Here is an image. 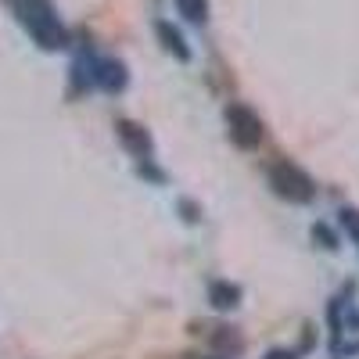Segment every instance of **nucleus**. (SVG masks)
<instances>
[{"instance_id":"nucleus-11","label":"nucleus","mask_w":359,"mask_h":359,"mask_svg":"<svg viewBox=\"0 0 359 359\" xmlns=\"http://www.w3.org/2000/svg\"><path fill=\"white\" fill-rule=\"evenodd\" d=\"M266 359H298L294 352H273V355H266Z\"/></svg>"},{"instance_id":"nucleus-2","label":"nucleus","mask_w":359,"mask_h":359,"mask_svg":"<svg viewBox=\"0 0 359 359\" xmlns=\"http://www.w3.org/2000/svg\"><path fill=\"white\" fill-rule=\"evenodd\" d=\"M269 184H273V191L280 194V198H287V201H313V194H316V187H313V180L298 169L294 162H273L269 165Z\"/></svg>"},{"instance_id":"nucleus-8","label":"nucleus","mask_w":359,"mask_h":359,"mask_svg":"<svg viewBox=\"0 0 359 359\" xmlns=\"http://www.w3.org/2000/svg\"><path fill=\"white\" fill-rule=\"evenodd\" d=\"M176 8H180V15L191 18V22H205V15H208V0H176Z\"/></svg>"},{"instance_id":"nucleus-9","label":"nucleus","mask_w":359,"mask_h":359,"mask_svg":"<svg viewBox=\"0 0 359 359\" xmlns=\"http://www.w3.org/2000/svg\"><path fill=\"white\" fill-rule=\"evenodd\" d=\"M341 226L352 233V241H359V208H341Z\"/></svg>"},{"instance_id":"nucleus-7","label":"nucleus","mask_w":359,"mask_h":359,"mask_svg":"<svg viewBox=\"0 0 359 359\" xmlns=\"http://www.w3.org/2000/svg\"><path fill=\"white\" fill-rule=\"evenodd\" d=\"M208 298H212V306H219V309H233L237 302H241V287L216 280L212 287H208Z\"/></svg>"},{"instance_id":"nucleus-10","label":"nucleus","mask_w":359,"mask_h":359,"mask_svg":"<svg viewBox=\"0 0 359 359\" xmlns=\"http://www.w3.org/2000/svg\"><path fill=\"white\" fill-rule=\"evenodd\" d=\"M313 237H316L323 248H338V245H334V233L327 230V226H313Z\"/></svg>"},{"instance_id":"nucleus-1","label":"nucleus","mask_w":359,"mask_h":359,"mask_svg":"<svg viewBox=\"0 0 359 359\" xmlns=\"http://www.w3.org/2000/svg\"><path fill=\"white\" fill-rule=\"evenodd\" d=\"M11 8L40 47H47V50L65 47V29L57 22V11L50 0H11Z\"/></svg>"},{"instance_id":"nucleus-3","label":"nucleus","mask_w":359,"mask_h":359,"mask_svg":"<svg viewBox=\"0 0 359 359\" xmlns=\"http://www.w3.org/2000/svg\"><path fill=\"white\" fill-rule=\"evenodd\" d=\"M226 126H230V140L245 151H255L262 144V118L248 108V104H230L226 108Z\"/></svg>"},{"instance_id":"nucleus-4","label":"nucleus","mask_w":359,"mask_h":359,"mask_svg":"<svg viewBox=\"0 0 359 359\" xmlns=\"http://www.w3.org/2000/svg\"><path fill=\"white\" fill-rule=\"evenodd\" d=\"M90 79H94L101 90H108V94H118V90L126 86V65L123 62H111V57H101V62H94Z\"/></svg>"},{"instance_id":"nucleus-5","label":"nucleus","mask_w":359,"mask_h":359,"mask_svg":"<svg viewBox=\"0 0 359 359\" xmlns=\"http://www.w3.org/2000/svg\"><path fill=\"white\" fill-rule=\"evenodd\" d=\"M115 130H118V140H123L137 158H147V155H151V137H147L144 126L130 123V118H118V126H115Z\"/></svg>"},{"instance_id":"nucleus-6","label":"nucleus","mask_w":359,"mask_h":359,"mask_svg":"<svg viewBox=\"0 0 359 359\" xmlns=\"http://www.w3.org/2000/svg\"><path fill=\"white\" fill-rule=\"evenodd\" d=\"M155 33H158L162 47H165L172 57H180V62H191V47H187L184 36H180V29H176L172 22H155Z\"/></svg>"}]
</instances>
